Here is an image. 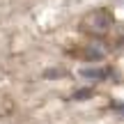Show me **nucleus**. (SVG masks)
I'll use <instances>...</instances> for the list:
<instances>
[{
	"instance_id": "nucleus-1",
	"label": "nucleus",
	"mask_w": 124,
	"mask_h": 124,
	"mask_svg": "<svg viewBox=\"0 0 124 124\" xmlns=\"http://www.w3.org/2000/svg\"><path fill=\"white\" fill-rule=\"evenodd\" d=\"M110 23H113L110 14L103 12V9H99V12H92L87 18H85V30L92 32V35H103V32H108Z\"/></svg>"
}]
</instances>
